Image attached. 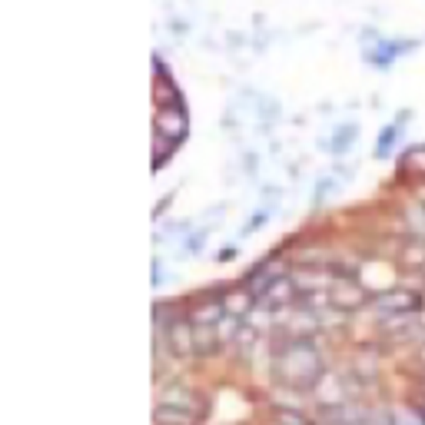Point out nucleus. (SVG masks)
I'll list each match as a JSON object with an SVG mask.
<instances>
[{
  "mask_svg": "<svg viewBox=\"0 0 425 425\" xmlns=\"http://www.w3.org/2000/svg\"><path fill=\"white\" fill-rule=\"evenodd\" d=\"M272 376L286 389H312L322 382V356L309 336H292L272 356Z\"/></svg>",
  "mask_w": 425,
  "mask_h": 425,
  "instance_id": "f257e3e1",
  "label": "nucleus"
},
{
  "mask_svg": "<svg viewBox=\"0 0 425 425\" xmlns=\"http://www.w3.org/2000/svg\"><path fill=\"white\" fill-rule=\"evenodd\" d=\"M206 406L203 399L190 392V389H170L163 392L160 406L153 412V425H196L203 419Z\"/></svg>",
  "mask_w": 425,
  "mask_h": 425,
  "instance_id": "f03ea898",
  "label": "nucleus"
},
{
  "mask_svg": "<svg viewBox=\"0 0 425 425\" xmlns=\"http://www.w3.org/2000/svg\"><path fill=\"white\" fill-rule=\"evenodd\" d=\"M183 136H186V113L180 110V103L163 106V110L156 113V146H153L156 166L166 163V156L180 146Z\"/></svg>",
  "mask_w": 425,
  "mask_h": 425,
  "instance_id": "7ed1b4c3",
  "label": "nucleus"
},
{
  "mask_svg": "<svg viewBox=\"0 0 425 425\" xmlns=\"http://www.w3.org/2000/svg\"><path fill=\"white\" fill-rule=\"evenodd\" d=\"M326 292H329V306L336 312H352V309H359V306H366L369 302L366 286H362L356 276H336Z\"/></svg>",
  "mask_w": 425,
  "mask_h": 425,
  "instance_id": "20e7f679",
  "label": "nucleus"
},
{
  "mask_svg": "<svg viewBox=\"0 0 425 425\" xmlns=\"http://www.w3.org/2000/svg\"><path fill=\"white\" fill-rule=\"evenodd\" d=\"M163 342L173 356H196V336L190 316H176L163 322Z\"/></svg>",
  "mask_w": 425,
  "mask_h": 425,
  "instance_id": "39448f33",
  "label": "nucleus"
},
{
  "mask_svg": "<svg viewBox=\"0 0 425 425\" xmlns=\"http://www.w3.org/2000/svg\"><path fill=\"white\" fill-rule=\"evenodd\" d=\"M422 306V292L416 290H389L382 296H376V309L382 316H412Z\"/></svg>",
  "mask_w": 425,
  "mask_h": 425,
  "instance_id": "423d86ee",
  "label": "nucleus"
},
{
  "mask_svg": "<svg viewBox=\"0 0 425 425\" xmlns=\"http://www.w3.org/2000/svg\"><path fill=\"white\" fill-rule=\"evenodd\" d=\"M402 260L409 266H425V242L412 240V246H406V252H402Z\"/></svg>",
  "mask_w": 425,
  "mask_h": 425,
  "instance_id": "0eeeda50",
  "label": "nucleus"
},
{
  "mask_svg": "<svg viewBox=\"0 0 425 425\" xmlns=\"http://www.w3.org/2000/svg\"><path fill=\"white\" fill-rule=\"evenodd\" d=\"M392 140H396V130H382V140H379V153H386L389 146H392Z\"/></svg>",
  "mask_w": 425,
  "mask_h": 425,
  "instance_id": "6e6552de",
  "label": "nucleus"
},
{
  "mask_svg": "<svg viewBox=\"0 0 425 425\" xmlns=\"http://www.w3.org/2000/svg\"><path fill=\"white\" fill-rule=\"evenodd\" d=\"M416 196H419V203H422V206H425V186H422V190H419V193H416Z\"/></svg>",
  "mask_w": 425,
  "mask_h": 425,
  "instance_id": "1a4fd4ad",
  "label": "nucleus"
},
{
  "mask_svg": "<svg viewBox=\"0 0 425 425\" xmlns=\"http://www.w3.org/2000/svg\"><path fill=\"white\" fill-rule=\"evenodd\" d=\"M419 422L425 425V406H419Z\"/></svg>",
  "mask_w": 425,
  "mask_h": 425,
  "instance_id": "9d476101",
  "label": "nucleus"
}]
</instances>
